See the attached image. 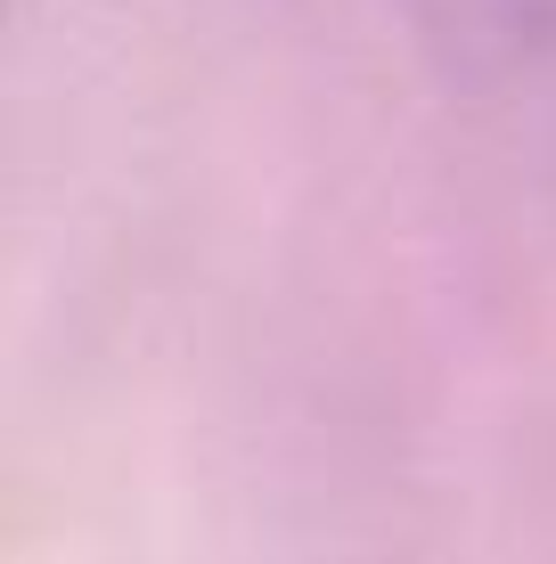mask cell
<instances>
[{"label":"cell","mask_w":556,"mask_h":564,"mask_svg":"<svg viewBox=\"0 0 556 564\" xmlns=\"http://www.w3.org/2000/svg\"><path fill=\"white\" fill-rule=\"evenodd\" d=\"M450 25L491 50H541L556 42V0H450Z\"/></svg>","instance_id":"cell-1"}]
</instances>
